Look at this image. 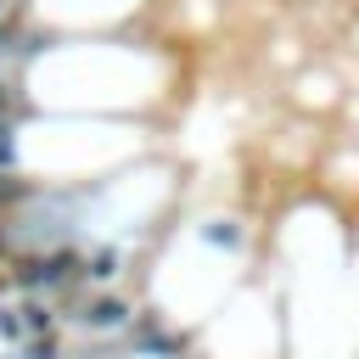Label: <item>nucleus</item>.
Masks as SVG:
<instances>
[{"instance_id":"1","label":"nucleus","mask_w":359,"mask_h":359,"mask_svg":"<svg viewBox=\"0 0 359 359\" xmlns=\"http://www.w3.org/2000/svg\"><path fill=\"white\" fill-rule=\"evenodd\" d=\"M84 275V258L79 252H67V247H34L22 264H17V286L22 292H56V286H67V280H79Z\"/></svg>"},{"instance_id":"2","label":"nucleus","mask_w":359,"mask_h":359,"mask_svg":"<svg viewBox=\"0 0 359 359\" xmlns=\"http://www.w3.org/2000/svg\"><path fill=\"white\" fill-rule=\"evenodd\" d=\"M129 314H135V309H129L123 297H90L73 320H79L84 331H118V325H129Z\"/></svg>"},{"instance_id":"3","label":"nucleus","mask_w":359,"mask_h":359,"mask_svg":"<svg viewBox=\"0 0 359 359\" xmlns=\"http://www.w3.org/2000/svg\"><path fill=\"white\" fill-rule=\"evenodd\" d=\"M17 314H22V331H28V337H39V331H50V325H56V314H50V303H45L39 292H34Z\"/></svg>"},{"instance_id":"4","label":"nucleus","mask_w":359,"mask_h":359,"mask_svg":"<svg viewBox=\"0 0 359 359\" xmlns=\"http://www.w3.org/2000/svg\"><path fill=\"white\" fill-rule=\"evenodd\" d=\"M11 359H62V342H56V331H39V337H22V348Z\"/></svg>"},{"instance_id":"5","label":"nucleus","mask_w":359,"mask_h":359,"mask_svg":"<svg viewBox=\"0 0 359 359\" xmlns=\"http://www.w3.org/2000/svg\"><path fill=\"white\" fill-rule=\"evenodd\" d=\"M202 241H208V247H236V241H241V230H236V224H224V219H213V224L202 230Z\"/></svg>"},{"instance_id":"6","label":"nucleus","mask_w":359,"mask_h":359,"mask_svg":"<svg viewBox=\"0 0 359 359\" xmlns=\"http://www.w3.org/2000/svg\"><path fill=\"white\" fill-rule=\"evenodd\" d=\"M84 275H95V280L118 275V252H95V258H84Z\"/></svg>"},{"instance_id":"7","label":"nucleus","mask_w":359,"mask_h":359,"mask_svg":"<svg viewBox=\"0 0 359 359\" xmlns=\"http://www.w3.org/2000/svg\"><path fill=\"white\" fill-rule=\"evenodd\" d=\"M0 337H6V342H22V337H28V331H22V314H17V309H0Z\"/></svg>"},{"instance_id":"8","label":"nucleus","mask_w":359,"mask_h":359,"mask_svg":"<svg viewBox=\"0 0 359 359\" xmlns=\"http://www.w3.org/2000/svg\"><path fill=\"white\" fill-rule=\"evenodd\" d=\"M17 163V123H0V168Z\"/></svg>"},{"instance_id":"9","label":"nucleus","mask_w":359,"mask_h":359,"mask_svg":"<svg viewBox=\"0 0 359 359\" xmlns=\"http://www.w3.org/2000/svg\"><path fill=\"white\" fill-rule=\"evenodd\" d=\"M0 241H6V236H0Z\"/></svg>"}]
</instances>
